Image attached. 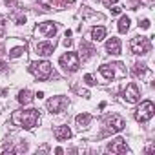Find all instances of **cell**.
I'll return each mask as SVG.
<instances>
[{"mask_svg":"<svg viewBox=\"0 0 155 155\" xmlns=\"http://www.w3.org/2000/svg\"><path fill=\"white\" fill-rule=\"evenodd\" d=\"M40 120V115H38V110H18V111H13L11 115V122L15 126H22L26 130H33Z\"/></svg>","mask_w":155,"mask_h":155,"instance_id":"6da1fadb","label":"cell"},{"mask_svg":"<svg viewBox=\"0 0 155 155\" xmlns=\"http://www.w3.org/2000/svg\"><path fill=\"white\" fill-rule=\"evenodd\" d=\"M51 64L48 62V60H40V62H33L31 66H29V71L37 77V79H40V81H46V79H49V75H51Z\"/></svg>","mask_w":155,"mask_h":155,"instance_id":"7a4b0ae2","label":"cell"},{"mask_svg":"<svg viewBox=\"0 0 155 155\" xmlns=\"http://www.w3.org/2000/svg\"><path fill=\"white\" fill-rule=\"evenodd\" d=\"M58 62H60V66H62L66 71H69V73L77 71V69H79V66H81V58H79V55H77V53H71V51L64 53V55L58 58Z\"/></svg>","mask_w":155,"mask_h":155,"instance_id":"3957f363","label":"cell"},{"mask_svg":"<svg viewBox=\"0 0 155 155\" xmlns=\"http://www.w3.org/2000/svg\"><path fill=\"white\" fill-rule=\"evenodd\" d=\"M130 49L135 55H146L150 51V38H146L142 35L140 37H133L131 42H130Z\"/></svg>","mask_w":155,"mask_h":155,"instance_id":"277c9868","label":"cell"},{"mask_svg":"<svg viewBox=\"0 0 155 155\" xmlns=\"http://www.w3.org/2000/svg\"><path fill=\"white\" fill-rule=\"evenodd\" d=\"M155 115V106H153V102L151 101H142L140 102V106H139V110H137V120L139 122H148L151 117Z\"/></svg>","mask_w":155,"mask_h":155,"instance_id":"5b68a950","label":"cell"},{"mask_svg":"<svg viewBox=\"0 0 155 155\" xmlns=\"http://www.w3.org/2000/svg\"><path fill=\"white\" fill-rule=\"evenodd\" d=\"M104 126H106L104 133H106V135H110V133L113 135V133H117V131H122L124 126H126V122H124V119H122L120 115H111V117L106 119Z\"/></svg>","mask_w":155,"mask_h":155,"instance_id":"8992f818","label":"cell"},{"mask_svg":"<svg viewBox=\"0 0 155 155\" xmlns=\"http://www.w3.org/2000/svg\"><path fill=\"white\" fill-rule=\"evenodd\" d=\"M122 99H124L128 104H135V102L140 99V91H139V86H137L135 82H130V84L124 88V91H122Z\"/></svg>","mask_w":155,"mask_h":155,"instance_id":"52a82bcc","label":"cell"},{"mask_svg":"<svg viewBox=\"0 0 155 155\" xmlns=\"http://www.w3.org/2000/svg\"><path fill=\"white\" fill-rule=\"evenodd\" d=\"M68 106V101H66V97H51L48 102H46V108L51 111V113H60V111H64V108Z\"/></svg>","mask_w":155,"mask_h":155,"instance_id":"ba28073f","label":"cell"},{"mask_svg":"<svg viewBox=\"0 0 155 155\" xmlns=\"http://www.w3.org/2000/svg\"><path fill=\"white\" fill-rule=\"evenodd\" d=\"M37 33H38V35H44V37H48V38H53V37L57 35V26H55V22H51V20L42 22V24L37 28Z\"/></svg>","mask_w":155,"mask_h":155,"instance_id":"9c48e42d","label":"cell"},{"mask_svg":"<svg viewBox=\"0 0 155 155\" xmlns=\"http://www.w3.org/2000/svg\"><path fill=\"white\" fill-rule=\"evenodd\" d=\"M53 49H55V42L51 40H46V42H38L37 44V53L40 57H49L53 55Z\"/></svg>","mask_w":155,"mask_h":155,"instance_id":"30bf717a","label":"cell"},{"mask_svg":"<svg viewBox=\"0 0 155 155\" xmlns=\"http://www.w3.org/2000/svg\"><path fill=\"white\" fill-rule=\"evenodd\" d=\"M108 150L111 151V153H128L130 150H128V146H126V142H124V139H115L113 142H110L108 144Z\"/></svg>","mask_w":155,"mask_h":155,"instance_id":"8fae6325","label":"cell"},{"mask_svg":"<svg viewBox=\"0 0 155 155\" xmlns=\"http://www.w3.org/2000/svg\"><path fill=\"white\" fill-rule=\"evenodd\" d=\"M106 51H108L110 55H119V53H120V40H119L117 37L108 38V42H106Z\"/></svg>","mask_w":155,"mask_h":155,"instance_id":"7c38bea8","label":"cell"},{"mask_svg":"<svg viewBox=\"0 0 155 155\" xmlns=\"http://www.w3.org/2000/svg\"><path fill=\"white\" fill-rule=\"evenodd\" d=\"M75 122L79 126V130H86L90 126V122H91V115L90 113H79L75 117Z\"/></svg>","mask_w":155,"mask_h":155,"instance_id":"4fadbf2b","label":"cell"},{"mask_svg":"<svg viewBox=\"0 0 155 155\" xmlns=\"http://www.w3.org/2000/svg\"><path fill=\"white\" fill-rule=\"evenodd\" d=\"M53 133H55L57 140H68V139L71 137V130H69L68 126H57V128L53 130Z\"/></svg>","mask_w":155,"mask_h":155,"instance_id":"5bb4252c","label":"cell"},{"mask_svg":"<svg viewBox=\"0 0 155 155\" xmlns=\"http://www.w3.org/2000/svg\"><path fill=\"white\" fill-rule=\"evenodd\" d=\"M99 71H101V75L104 77L106 81H113L115 79V69H113V66H110V64H102L101 68H99Z\"/></svg>","mask_w":155,"mask_h":155,"instance_id":"9a60e30c","label":"cell"},{"mask_svg":"<svg viewBox=\"0 0 155 155\" xmlns=\"http://www.w3.org/2000/svg\"><path fill=\"white\" fill-rule=\"evenodd\" d=\"M93 53H95V48H93L90 42L82 40V42H81V55H82V60H88Z\"/></svg>","mask_w":155,"mask_h":155,"instance_id":"2e32d148","label":"cell"},{"mask_svg":"<svg viewBox=\"0 0 155 155\" xmlns=\"http://www.w3.org/2000/svg\"><path fill=\"white\" fill-rule=\"evenodd\" d=\"M104 37H106V28L97 26V28L91 29V40H93V42H101Z\"/></svg>","mask_w":155,"mask_h":155,"instance_id":"e0dca14e","label":"cell"},{"mask_svg":"<svg viewBox=\"0 0 155 155\" xmlns=\"http://www.w3.org/2000/svg\"><path fill=\"white\" fill-rule=\"evenodd\" d=\"M130 24H131L130 17H120V20H119V24H117L119 33H126V31L130 29Z\"/></svg>","mask_w":155,"mask_h":155,"instance_id":"ac0fdd59","label":"cell"},{"mask_svg":"<svg viewBox=\"0 0 155 155\" xmlns=\"http://www.w3.org/2000/svg\"><path fill=\"white\" fill-rule=\"evenodd\" d=\"M31 101H33V95H31L29 90H22V91L18 93V102H20V104H29Z\"/></svg>","mask_w":155,"mask_h":155,"instance_id":"d6986e66","label":"cell"},{"mask_svg":"<svg viewBox=\"0 0 155 155\" xmlns=\"http://www.w3.org/2000/svg\"><path fill=\"white\" fill-rule=\"evenodd\" d=\"M131 71H133V75H137V77H142V75L148 71V68H146V64H142V62H140V64H135Z\"/></svg>","mask_w":155,"mask_h":155,"instance_id":"ffe728a7","label":"cell"},{"mask_svg":"<svg viewBox=\"0 0 155 155\" xmlns=\"http://www.w3.org/2000/svg\"><path fill=\"white\" fill-rule=\"evenodd\" d=\"M22 53H26V48H24V46H18V48H13V49L9 51V57H11V58H18Z\"/></svg>","mask_w":155,"mask_h":155,"instance_id":"44dd1931","label":"cell"},{"mask_svg":"<svg viewBox=\"0 0 155 155\" xmlns=\"http://www.w3.org/2000/svg\"><path fill=\"white\" fill-rule=\"evenodd\" d=\"M53 9H64L66 8V0H51Z\"/></svg>","mask_w":155,"mask_h":155,"instance_id":"7402d4cb","label":"cell"},{"mask_svg":"<svg viewBox=\"0 0 155 155\" xmlns=\"http://www.w3.org/2000/svg\"><path fill=\"white\" fill-rule=\"evenodd\" d=\"M84 82H86L88 86H93V84H95V82H93V77H91L90 73H88V75H84Z\"/></svg>","mask_w":155,"mask_h":155,"instance_id":"603a6c76","label":"cell"},{"mask_svg":"<svg viewBox=\"0 0 155 155\" xmlns=\"http://www.w3.org/2000/svg\"><path fill=\"white\" fill-rule=\"evenodd\" d=\"M4 33H6V24H4V18L0 17V37H2Z\"/></svg>","mask_w":155,"mask_h":155,"instance_id":"cb8c5ba5","label":"cell"},{"mask_svg":"<svg viewBox=\"0 0 155 155\" xmlns=\"http://www.w3.org/2000/svg\"><path fill=\"white\" fill-rule=\"evenodd\" d=\"M102 4H104L106 8H111L113 4H117V0H102Z\"/></svg>","mask_w":155,"mask_h":155,"instance_id":"d4e9b609","label":"cell"},{"mask_svg":"<svg viewBox=\"0 0 155 155\" xmlns=\"http://www.w3.org/2000/svg\"><path fill=\"white\" fill-rule=\"evenodd\" d=\"M6 6H9V8H17L18 2H17V0H6Z\"/></svg>","mask_w":155,"mask_h":155,"instance_id":"484cf974","label":"cell"},{"mask_svg":"<svg viewBox=\"0 0 155 155\" xmlns=\"http://www.w3.org/2000/svg\"><path fill=\"white\" fill-rule=\"evenodd\" d=\"M140 28H142V29H148V28H150V20H148V18H144V20L140 22Z\"/></svg>","mask_w":155,"mask_h":155,"instance_id":"4316f807","label":"cell"},{"mask_svg":"<svg viewBox=\"0 0 155 155\" xmlns=\"http://www.w3.org/2000/svg\"><path fill=\"white\" fill-rule=\"evenodd\" d=\"M120 11H122V9H120L119 6H113V8H111V15H119Z\"/></svg>","mask_w":155,"mask_h":155,"instance_id":"83f0119b","label":"cell"},{"mask_svg":"<svg viewBox=\"0 0 155 155\" xmlns=\"http://www.w3.org/2000/svg\"><path fill=\"white\" fill-rule=\"evenodd\" d=\"M17 24H26V17H24V15L17 17Z\"/></svg>","mask_w":155,"mask_h":155,"instance_id":"f1b7e54d","label":"cell"},{"mask_svg":"<svg viewBox=\"0 0 155 155\" xmlns=\"http://www.w3.org/2000/svg\"><path fill=\"white\" fill-rule=\"evenodd\" d=\"M64 46H68V48L71 46V38H69V37H66V38H64Z\"/></svg>","mask_w":155,"mask_h":155,"instance_id":"f546056e","label":"cell"},{"mask_svg":"<svg viewBox=\"0 0 155 155\" xmlns=\"http://www.w3.org/2000/svg\"><path fill=\"white\" fill-rule=\"evenodd\" d=\"M6 69V62L4 60H0V71H4Z\"/></svg>","mask_w":155,"mask_h":155,"instance_id":"4dcf8cb0","label":"cell"},{"mask_svg":"<svg viewBox=\"0 0 155 155\" xmlns=\"http://www.w3.org/2000/svg\"><path fill=\"white\" fill-rule=\"evenodd\" d=\"M35 97H37V99H42V97H44V91H38V93H37Z\"/></svg>","mask_w":155,"mask_h":155,"instance_id":"1f68e13d","label":"cell"},{"mask_svg":"<svg viewBox=\"0 0 155 155\" xmlns=\"http://www.w3.org/2000/svg\"><path fill=\"white\" fill-rule=\"evenodd\" d=\"M2 51H4V48H2V46H0V55H2Z\"/></svg>","mask_w":155,"mask_h":155,"instance_id":"d6a6232c","label":"cell"},{"mask_svg":"<svg viewBox=\"0 0 155 155\" xmlns=\"http://www.w3.org/2000/svg\"><path fill=\"white\" fill-rule=\"evenodd\" d=\"M148 2H151V0H148Z\"/></svg>","mask_w":155,"mask_h":155,"instance_id":"836d02e7","label":"cell"}]
</instances>
